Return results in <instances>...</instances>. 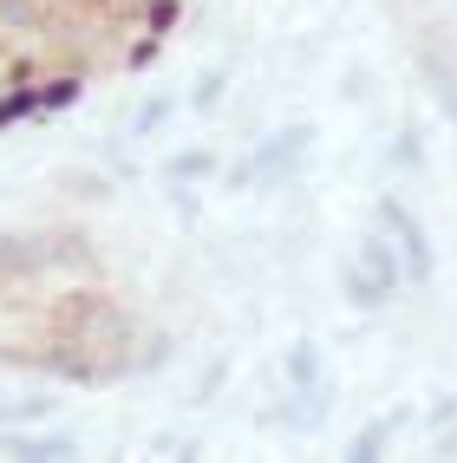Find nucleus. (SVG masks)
<instances>
[{
	"label": "nucleus",
	"instance_id": "nucleus-1",
	"mask_svg": "<svg viewBox=\"0 0 457 463\" xmlns=\"http://www.w3.org/2000/svg\"><path fill=\"white\" fill-rule=\"evenodd\" d=\"M14 353L33 359V365H52V373H72V379H99V373H118V365H125L131 326L118 314V300L66 294L33 320V333H26Z\"/></svg>",
	"mask_w": 457,
	"mask_h": 463
}]
</instances>
